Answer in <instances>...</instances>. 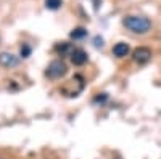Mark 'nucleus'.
<instances>
[{"label": "nucleus", "instance_id": "5", "mask_svg": "<svg viewBox=\"0 0 161 159\" xmlns=\"http://www.w3.org/2000/svg\"><path fill=\"white\" fill-rule=\"evenodd\" d=\"M71 60H73V63L76 66H82L87 61V53L84 50H74L73 55H71Z\"/></svg>", "mask_w": 161, "mask_h": 159}, {"label": "nucleus", "instance_id": "8", "mask_svg": "<svg viewBox=\"0 0 161 159\" xmlns=\"http://www.w3.org/2000/svg\"><path fill=\"white\" fill-rule=\"evenodd\" d=\"M47 7L50 8V10H57V8H60L61 7V0H47Z\"/></svg>", "mask_w": 161, "mask_h": 159}, {"label": "nucleus", "instance_id": "6", "mask_svg": "<svg viewBox=\"0 0 161 159\" xmlns=\"http://www.w3.org/2000/svg\"><path fill=\"white\" fill-rule=\"evenodd\" d=\"M127 53H129V45L124 44V42H119V44H116V45L113 47V55L118 56V58L126 56Z\"/></svg>", "mask_w": 161, "mask_h": 159}, {"label": "nucleus", "instance_id": "1", "mask_svg": "<svg viewBox=\"0 0 161 159\" xmlns=\"http://www.w3.org/2000/svg\"><path fill=\"white\" fill-rule=\"evenodd\" d=\"M123 23L129 31L136 32V34H145L152 28V23L143 16H127V18H124Z\"/></svg>", "mask_w": 161, "mask_h": 159}, {"label": "nucleus", "instance_id": "2", "mask_svg": "<svg viewBox=\"0 0 161 159\" xmlns=\"http://www.w3.org/2000/svg\"><path fill=\"white\" fill-rule=\"evenodd\" d=\"M64 74H66V66L63 61H53L47 69V76L50 79H60Z\"/></svg>", "mask_w": 161, "mask_h": 159}, {"label": "nucleus", "instance_id": "4", "mask_svg": "<svg viewBox=\"0 0 161 159\" xmlns=\"http://www.w3.org/2000/svg\"><path fill=\"white\" fill-rule=\"evenodd\" d=\"M0 64L3 68H15L18 64V58L11 53H0Z\"/></svg>", "mask_w": 161, "mask_h": 159}, {"label": "nucleus", "instance_id": "3", "mask_svg": "<svg viewBox=\"0 0 161 159\" xmlns=\"http://www.w3.org/2000/svg\"><path fill=\"white\" fill-rule=\"evenodd\" d=\"M152 60V50L147 47H139L137 50H134V61L139 64H145Z\"/></svg>", "mask_w": 161, "mask_h": 159}, {"label": "nucleus", "instance_id": "7", "mask_svg": "<svg viewBox=\"0 0 161 159\" xmlns=\"http://www.w3.org/2000/svg\"><path fill=\"white\" fill-rule=\"evenodd\" d=\"M86 34H87V31L84 28H77L71 32V37L73 39H82V37H86Z\"/></svg>", "mask_w": 161, "mask_h": 159}, {"label": "nucleus", "instance_id": "9", "mask_svg": "<svg viewBox=\"0 0 161 159\" xmlns=\"http://www.w3.org/2000/svg\"><path fill=\"white\" fill-rule=\"evenodd\" d=\"M29 51H31L29 47H24V48H21V55H23V56H28V55H29Z\"/></svg>", "mask_w": 161, "mask_h": 159}]
</instances>
